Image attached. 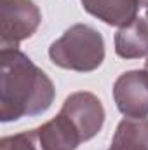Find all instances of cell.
<instances>
[{"mask_svg": "<svg viewBox=\"0 0 148 150\" xmlns=\"http://www.w3.org/2000/svg\"><path fill=\"white\" fill-rule=\"evenodd\" d=\"M0 150H44L37 129L25 131L19 134L5 136L0 140Z\"/></svg>", "mask_w": 148, "mask_h": 150, "instance_id": "9c48e42d", "label": "cell"}, {"mask_svg": "<svg viewBox=\"0 0 148 150\" xmlns=\"http://www.w3.org/2000/svg\"><path fill=\"white\" fill-rule=\"evenodd\" d=\"M0 119L18 120L26 115L44 113L54 100L51 79L18 49L0 52Z\"/></svg>", "mask_w": 148, "mask_h": 150, "instance_id": "6da1fadb", "label": "cell"}, {"mask_svg": "<svg viewBox=\"0 0 148 150\" xmlns=\"http://www.w3.org/2000/svg\"><path fill=\"white\" fill-rule=\"evenodd\" d=\"M113 98L125 117L145 119L148 115V72L131 70L122 74L113 84Z\"/></svg>", "mask_w": 148, "mask_h": 150, "instance_id": "5b68a950", "label": "cell"}, {"mask_svg": "<svg viewBox=\"0 0 148 150\" xmlns=\"http://www.w3.org/2000/svg\"><path fill=\"white\" fill-rule=\"evenodd\" d=\"M82 7L111 26H125L136 19L140 0H80Z\"/></svg>", "mask_w": 148, "mask_h": 150, "instance_id": "8992f818", "label": "cell"}, {"mask_svg": "<svg viewBox=\"0 0 148 150\" xmlns=\"http://www.w3.org/2000/svg\"><path fill=\"white\" fill-rule=\"evenodd\" d=\"M59 113L66 115L73 122V126L80 133L82 142L94 138L101 131L105 122V108L101 101L98 100V96L87 91L70 94L65 100Z\"/></svg>", "mask_w": 148, "mask_h": 150, "instance_id": "277c9868", "label": "cell"}, {"mask_svg": "<svg viewBox=\"0 0 148 150\" xmlns=\"http://www.w3.org/2000/svg\"><path fill=\"white\" fill-rule=\"evenodd\" d=\"M145 7H147V18H148V5H145Z\"/></svg>", "mask_w": 148, "mask_h": 150, "instance_id": "7c38bea8", "label": "cell"}, {"mask_svg": "<svg viewBox=\"0 0 148 150\" xmlns=\"http://www.w3.org/2000/svg\"><path fill=\"white\" fill-rule=\"evenodd\" d=\"M115 52L124 59L148 56V19L136 18L115 33Z\"/></svg>", "mask_w": 148, "mask_h": 150, "instance_id": "52a82bcc", "label": "cell"}, {"mask_svg": "<svg viewBox=\"0 0 148 150\" xmlns=\"http://www.w3.org/2000/svg\"><path fill=\"white\" fill-rule=\"evenodd\" d=\"M42 14L32 0H0V45L18 49V44L37 32Z\"/></svg>", "mask_w": 148, "mask_h": 150, "instance_id": "3957f363", "label": "cell"}, {"mask_svg": "<svg viewBox=\"0 0 148 150\" xmlns=\"http://www.w3.org/2000/svg\"><path fill=\"white\" fill-rule=\"evenodd\" d=\"M140 4H143V5H148V0H140Z\"/></svg>", "mask_w": 148, "mask_h": 150, "instance_id": "30bf717a", "label": "cell"}, {"mask_svg": "<svg viewBox=\"0 0 148 150\" xmlns=\"http://www.w3.org/2000/svg\"><path fill=\"white\" fill-rule=\"evenodd\" d=\"M108 150H148V119L120 120Z\"/></svg>", "mask_w": 148, "mask_h": 150, "instance_id": "ba28073f", "label": "cell"}, {"mask_svg": "<svg viewBox=\"0 0 148 150\" xmlns=\"http://www.w3.org/2000/svg\"><path fill=\"white\" fill-rule=\"evenodd\" d=\"M145 70L148 72V59H147V63H145Z\"/></svg>", "mask_w": 148, "mask_h": 150, "instance_id": "8fae6325", "label": "cell"}, {"mask_svg": "<svg viewBox=\"0 0 148 150\" xmlns=\"http://www.w3.org/2000/svg\"><path fill=\"white\" fill-rule=\"evenodd\" d=\"M49 58L65 70L92 72L105 59V42L98 30L87 25H73L51 44Z\"/></svg>", "mask_w": 148, "mask_h": 150, "instance_id": "7a4b0ae2", "label": "cell"}]
</instances>
